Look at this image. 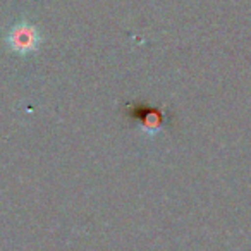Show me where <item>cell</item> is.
Masks as SVG:
<instances>
[{
  "mask_svg": "<svg viewBox=\"0 0 251 251\" xmlns=\"http://www.w3.org/2000/svg\"><path fill=\"white\" fill-rule=\"evenodd\" d=\"M124 114L129 117L131 124L136 126L138 131L148 138H155L164 133L174 122V115L165 105H148L143 101H124Z\"/></svg>",
  "mask_w": 251,
  "mask_h": 251,
  "instance_id": "cell-1",
  "label": "cell"
},
{
  "mask_svg": "<svg viewBox=\"0 0 251 251\" xmlns=\"http://www.w3.org/2000/svg\"><path fill=\"white\" fill-rule=\"evenodd\" d=\"M42 43L43 35L40 33V28L26 18L19 19L5 35V47L21 57L36 53Z\"/></svg>",
  "mask_w": 251,
  "mask_h": 251,
  "instance_id": "cell-2",
  "label": "cell"
}]
</instances>
